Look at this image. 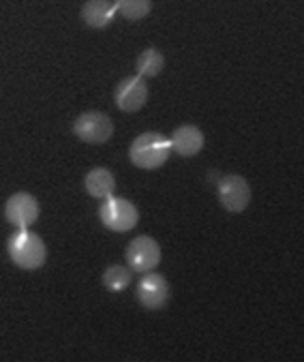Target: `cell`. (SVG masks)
Masks as SVG:
<instances>
[{
	"label": "cell",
	"mask_w": 304,
	"mask_h": 362,
	"mask_svg": "<svg viewBox=\"0 0 304 362\" xmlns=\"http://www.w3.org/2000/svg\"><path fill=\"white\" fill-rule=\"evenodd\" d=\"M99 219L107 230L122 234V232H129L137 226L139 212H137L133 202L112 195V197L103 199V204L99 208Z\"/></svg>",
	"instance_id": "3957f363"
},
{
	"label": "cell",
	"mask_w": 304,
	"mask_h": 362,
	"mask_svg": "<svg viewBox=\"0 0 304 362\" xmlns=\"http://www.w3.org/2000/svg\"><path fill=\"white\" fill-rule=\"evenodd\" d=\"M135 66H137V76H141V78H157L163 71V66H165V56L157 47H148V49H144L137 56Z\"/></svg>",
	"instance_id": "4fadbf2b"
},
{
	"label": "cell",
	"mask_w": 304,
	"mask_h": 362,
	"mask_svg": "<svg viewBox=\"0 0 304 362\" xmlns=\"http://www.w3.org/2000/svg\"><path fill=\"white\" fill-rule=\"evenodd\" d=\"M116 11L129 20V22H139L152 11V0H114Z\"/></svg>",
	"instance_id": "9a60e30c"
},
{
	"label": "cell",
	"mask_w": 304,
	"mask_h": 362,
	"mask_svg": "<svg viewBox=\"0 0 304 362\" xmlns=\"http://www.w3.org/2000/svg\"><path fill=\"white\" fill-rule=\"evenodd\" d=\"M216 195H218V202L225 210L242 212V210H247V206L251 202V187L242 176L227 174L218 180Z\"/></svg>",
	"instance_id": "52a82bcc"
},
{
	"label": "cell",
	"mask_w": 304,
	"mask_h": 362,
	"mask_svg": "<svg viewBox=\"0 0 304 362\" xmlns=\"http://www.w3.org/2000/svg\"><path fill=\"white\" fill-rule=\"evenodd\" d=\"M114 101L120 112L133 114L139 112L148 101V84L141 76H129L122 82H118L114 90Z\"/></svg>",
	"instance_id": "9c48e42d"
},
{
	"label": "cell",
	"mask_w": 304,
	"mask_h": 362,
	"mask_svg": "<svg viewBox=\"0 0 304 362\" xmlns=\"http://www.w3.org/2000/svg\"><path fill=\"white\" fill-rule=\"evenodd\" d=\"M73 133L86 144H105L114 135V122L103 112H84L75 118Z\"/></svg>",
	"instance_id": "8992f818"
},
{
	"label": "cell",
	"mask_w": 304,
	"mask_h": 362,
	"mask_svg": "<svg viewBox=\"0 0 304 362\" xmlns=\"http://www.w3.org/2000/svg\"><path fill=\"white\" fill-rule=\"evenodd\" d=\"M127 264L133 272H150L161 264V247L155 238L137 236L127 247Z\"/></svg>",
	"instance_id": "5b68a950"
},
{
	"label": "cell",
	"mask_w": 304,
	"mask_h": 362,
	"mask_svg": "<svg viewBox=\"0 0 304 362\" xmlns=\"http://www.w3.org/2000/svg\"><path fill=\"white\" fill-rule=\"evenodd\" d=\"M137 300L144 309L148 311H159L170 303L172 296V289L170 283L163 274L157 272H144V276L137 283Z\"/></svg>",
	"instance_id": "277c9868"
},
{
	"label": "cell",
	"mask_w": 304,
	"mask_h": 362,
	"mask_svg": "<svg viewBox=\"0 0 304 362\" xmlns=\"http://www.w3.org/2000/svg\"><path fill=\"white\" fill-rule=\"evenodd\" d=\"M5 219L16 230H28L39 219V202L33 193H13L5 204Z\"/></svg>",
	"instance_id": "ba28073f"
},
{
	"label": "cell",
	"mask_w": 304,
	"mask_h": 362,
	"mask_svg": "<svg viewBox=\"0 0 304 362\" xmlns=\"http://www.w3.org/2000/svg\"><path fill=\"white\" fill-rule=\"evenodd\" d=\"M84 189L90 197L107 199L116 191V178L107 168H93L84 178Z\"/></svg>",
	"instance_id": "8fae6325"
},
{
	"label": "cell",
	"mask_w": 304,
	"mask_h": 362,
	"mask_svg": "<svg viewBox=\"0 0 304 362\" xmlns=\"http://www.w3.org/2000/svg\"><path fill=\"white\" fill-rule=\"evenodd\" d=\"M172 144L163 133L146 131L137 135L129 148V159L139 170H159L168 163Z\"/></svg>",
	"instance_id": "6da1fadb"
},
{
	"label": "cell",
	"mask_w": 304,
	"mask_h": 362,
	"mask_svg": "<svg viewBox=\"0 0 304 362\" xmlns=\"http://www.w3.org/2000/svg\"><path fill=\"white\" fill-rule=\"evenodd\" d=\"M116 16V5L110 0H86V5L82 7V20L90 28H105L112 24Z\"/></svg>",
	"instance_id": "7c38bea8"
},
{
	"label": "cell",
	"mask_w": 304,
	"mask_h": 362,
	"mask_svg": "<svg viewBox=\"0 0 304 362\" xmlns=\"http://www.w3.org/2000/svg\"><path fill=\"white\" fill-rule=\"evenodd\" d=\"M131 281H133V270L127 266H120V264L107 266L103 272V285L110 289V292H122V289H127L131 285Z\"/></svg>",
	"instance_id": "5bb4252c"
},
{
	"label": "cell",
	"mask_w": 304,
	"mask_h": 362,
	"mask_svg": "<svg viewBox=\"0 0 304 362\" xmlns=\"http://www.w3.org/2000/svg\"><path fill=\"white\" fill-rule=\"evenodd\" d=\"M7 251L11 262L22 268V270H37L45 264L47 259V247L41 240L39 234L30 232V230H18L9 243H7Z\"/></svg>",
	"instance_id": "7a4b0ae2"
},
{
	"label": "cell",
	"mask_w": 304,
	"mask_h": 362,
	"mask_svg": "<svg viewBox=\"0 0 304 362\" xmlns=\"http://www.w3.org/2000/svg\"><path fill=\"white\" fill-rule=\"evenodd\" d=\"M170 144H172V153L180 157H195L204 148V133L195 124H182L172 133Z\"/></svg>",
	"instance_id": "30bf717a"
}]
</instances>
